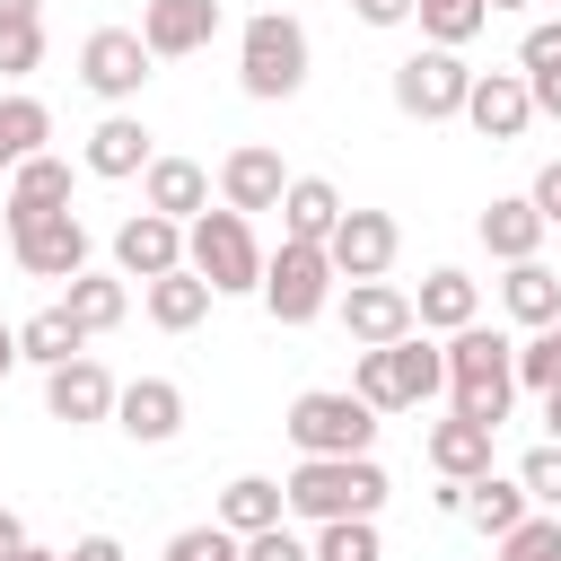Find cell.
Listing matches in <instances>:
<instances>
[{"instance_id":"cell-1","label":"cell","mask_w":561,"mask_h":561,"mask_svg":"<svg viewBox=\"0 0 561 561\" xmlns=\"http://www.w3.org/2000/svg\"><path fill=\"white\" fill-rule=\"evenodd\" d=\"M438 359H447V412L500 430L508 403H517V342L491 333V324H465V333H447Z\"/></svg>"},{"instance_id":"cell-2","label":"cell","mask_w":561,"mask_h":561,"mask_svg":"<svg viewBox=\"0 0 561 561\" xmlns=\"http://www.w3.org/2000/svg\"><path fill=\"white\" fill-rule=\"evenodd\" d=\"M280 508L307 517V526L377 517V508H386V465H377V456H298V473L280 482Z\"/></svg>"},{"instance_id":"cell-3","label":"cell","mask_w":561,"mask_h":561,"mask_svg":"<svg viewBox=\"0 0 561 561\" xmlns=\"http://www.w3.org/2000/svg\"><path fill=\"white\" fill-rule=\"evenodd\" d=\"M307 70H316V44H307V26H298L289 9H254V18L237 26V88H245V96L280 105V96L307 88Z\"/></svg>"},{"instance_id":"cell-4","label":"cell","mask_w":561,"mask_h":561,"mask_svg":"<svg viewBox=\"0 0 561 561\" xmlns=\"http://www.w3.org/2000/svg\"><path fill=\"white\" fill-rule=\"evenodd\" d=\"M351 394H359L368 412H421L430 394H447V359H438L430 333H403V342L351 359Z\"/></svg>"},{"instance_id":"cell-5","label":"cell","mask_w":561,"mask_h":561,"mask_svg":"<svg viewBox=\"0 0 561 561\" xmlns=\"http://www.w3.org/2000/svg\"><path fill=\"white\" fill-rule=\"evenodd\" d=\"M184 272H202L210 298H254V289H263L254 219H237V210H202V219L184 228Z\"/></svg>"},{"instance_id":"cell-6","label":"cell","mask_w":561,"mask_h":561,"mask_svg":"<svg viewBox=\"0 0 561 561\" xmlns=\"http://www.w3.org/2000/svg\"><path fill=\"white\" fill-rule=\"evenodd\" d=\"M289 447L298 456H368L377 447V412L351 394V386H307L289 412H280Z\"/></svg>"},{"instance_id":"cell-7","label":"cell","mask_w":561,"mask_h":561,"mask_svg":"<svg viewBox=\"0 0 561 561\" xmlns=\"http://www.w3.org/2000/svg\"><path fill=\"white\" fill-rule=\"evenodd\" d=\"M254 298H263L272 324H316V316L333 307V263H324V245H289V237H280V245L263 254V289H254Z\"/></svg>"},{"instance_id":"cell-8","label":"cell","mask_w":561,"mask_h":561,"mask_svg":"<svg viewBox=\"0 0 561 561\" xmlns=\"http://www.w3.org/2000/svg\"><path fill=\"white\" fill-rule=\"evenodd\" d=\"M465 88H473V70H465L456 53H438V44H421V53L394 61V105H403L412 123H456V114H465Z\"/></svg>"},{"instance_id":"cell-9","label":"cell","mask_w":561,"mask_h":561,"mask_svg":"<svg viewBox=\"0 0 561 561\" xmlns=\"http://www.w3.org/2000/svg\"><path fill=\"white\" fill-rule=\"evenodd\" d=\"M9 254H18L26 280H79L88 228H79V210H35V219H9Z\"/></svg>"},{"instance_id":"cell-10","label":"cell","mask_w":561,"mask_h":561,"mask_svg":"<svg viewBox=\"0 0 561 561\" xmlns=\"http://www.w3.org/2000/svg\"><path fill=\"white\" fill-rule=\"evenodd\" d=\"M79 88H88V96H105V105L123 114V105L149 88V44H140L131 26H96V35L79 44Z\"/></svg>"},{"instance_id":"cell-11","label":"cell","mask_w":561,"mask_h":561,"mask_svg":"<svg viewBox=\"0 0 561 561\" xmlns=\"http://www.w3.org/2000/svg\"><path fill=\"white\" fill-rule=\"evenodd\" d=\"M394 254H403L394 210H342V219H333V237H324L333 280H386V272H394Z\"/></svg>"},{"instance_id":"cell-12","label":"cell","mask_w":561,"mask_h":561,"mask_svg":"<svg viewBox=\"0 0 561 561\" xmlns=\"http://www.w3.org/2000/svg\"><path fill=\"white\" fill-rule=\"evenodd\" d=\"M280 193H289V167H280V149L245 140V149H228V158H219V210L254 219V210H280Z\"/></svg>"},{"instance_id":"cell-13","label":"cell","mask_w":561,"mask_h":561,"mask_svg":"<svg viewBox=\"0 0 561 561\" xmlns=\"http://www.w3.org/2000/svg\"><path fill=\"white\" fill-rule=\"evenodd\" d=\"M114 272L123 280H167V272H184V228L175 219H158V210H131L123 228H114Z\"/></svg>"},{"instance_id":"cell-14","label":"cell","mask_w":561,"mask_h":561,"mask_svg":"<svg viewBox=\"0 0 561 561\" xmlns=\"http://www.w3.org/2000/svg\"><path fill=\"white\" fill-rule=\"evenodd\" d=\"M342 333H351L359 351H386V342L421 333V324H412V289H394V280H351V289H342Z\"/></svg>"},{"instance_id":"cell-15","label":"cell","mask_w":561,"mask_h":561,"mask_svg":"<svg viewBox=\"0 0 561 561\" xmlns=\"http://www.w3.org/2000/svg\"><path fill=\"white\" fill-rule=\"evenodd\" d=\"M114 430H123L131 447H167V438L184 430V386H175V377H131V386H114Z\"/></svg>"},{"instance_id":"cell-16","label":"cell","mask_w":561,"mask_h":561,"mask_svg":"<svg viewBox=\"0 0 561 561\" xmlns=\"http://www.w3.org/2000/svg\"><path fill=\"white\" fill-rule=\"evenodd\" d=\"M131 35L149 44V61H184V53H210V35H219V0H149Z\"/></svg>"},{"instance_id":"cell-17","label":"cell","mask_w":561,"mask_h":561,"mask_svg":"<svg viewBox=\"0 0 561 561\" xmlns=\"http://www.w3.org/2000/svg\"><path fill=\"white\" fill-rule=\"evenodd\" d=\"M44 412L53 421H70V430H88V421H114V377H105V359H61V368H44Z\"/></svg>"},{"instance_id":"cell-18","label":"cell","mask_w":561,"mask_h":561,"mask_svg":"<svg viewBox=\"0 0 561 561\" xmlns=\"http://www.w3.org/2000/svg\"><path fill=\"white\" fill-rule=\"evenodd\" d=\"M465 123H473L482 140H517V131L535 123L526 79H517V70H473V88H465Z\"/></svg>"},{"instance_id":"cell-19","label":"cell","mask_w":561,"mask_h":561,"mask_svg":"<svg viewBox=\"0 0 561 561\" xmlns=\"http://www.w3.org/2000/svg\"><path fill=\"white\" fill-rule=\"evenodd\" d=\"M149 158H158V140H149V123H140V114H105V123L88 131V149H79V167H88V175H105V184L149 175Z\"/></svg>"},{"instance_id":"cell-20","label":"cell","mask_w":561,"mask_h":561,"mask_svg":"<svg viewBox=\"0 0 561 561\" xmlns=\"http://www.w3.org/2000/svg\"><path fill=\"white\" fill-rule=\"evenodd\" d=\"M473 237H482V254H491V263H535L552 228H543V210H535L526 193H500V202L473 219Z\"/></svg>"},{"instance_id":"cell-21","label":"cell","mask_w":561,"mask_h":561,"mask_svg":"<svg viewBox=\"0 0 561 561\" xmlns=\"http://www.w3.org/2000/svg\"><path fill=\"white\" fill-rule=\"evenodd\" d=\"M140 202H149L158 219L193 228V219L210 210V167H193V158H149V175H140Z\"/></svg>"},{"instance_id":"cell-22","label":"cell","mask_w":561,"mask_h":561,"mask_svg":"<svg viewBox=\"0 0 561 561\" xmlns=\"http://www.w3.org/2000/svg\"><path fill=\"white\" fill-rule=\"evenodd\" d=\"M412 324H421V333H465V324H482V289H473V272L438 263V272L412 289Z\"/></svg>"},{"instance_id":"cell-23","label":"cell","mask_w":561,"mask_h":561,"mask_svg":"<svg viewBox=\"0 0 561 561\" xmlns=\"http://www.w3.org/2000/svg\"><path fill=\"white\" fill-rule=\"evenodd\" d=\"M491 438H500V430L447 412V421H430V447H421V456H430L438 482H482V473H491Z\"/></svg>"},{"instance_id":"cell-24","label":"cell","mask_w":561,"mask_h":561,"mask_svg":"<svg viewBox=\"0 0 561 561\" xmlns=\"http://www.w3.org/2000/svg\"><path fill=\"white\" fill-rule=\"evenodd\" d=\"M342 210H351V202H342L324 175H289V193H280V237H289V245H324Z\"/></svg>"},{"instance_id":"cell-25","label":"cell","mask_w":561,"mask_h":561,"mask_svg":"<svg viewBox=\"0 0 561 561\" xmlns=\"http://www.w3.org/2000/svg\"><path fill=\"white\" fill-rule=\"evenodd\" d=\"M500 307H508V324H526V333H543L552 316H561V272L535 254V263H508V280H500Z\"/></svg>"},{"instance_id":"cell-26","label":"cell","mask_w":561,"mask_h":561,"mask_svg":"<svg viewBox=\"0 0 561 561\" xmlns=\"http://www.w3.org/2000/svg\"><path fill=\"white\" fill-rule=\"evenodd\" d=\"M9 219H35V210H70V158H53V149H35L18 175H9V202H0Z\"/></svg>"},{"instance_id":"cell-27","label":"cell","mask_w":561,"mask_h":561,"mask_svg":"<svg viewBox=\"0 0 561 561\" xmlns=\"http://www.w3.org/2000/svg\"><path fill=\"white\" fill-rule=\"evenodd\" d=\"M61 307H70V324L96 342V333H114V324L131 316V289H123V272H79V280L61 289Z\"/></svg>"},{"instance_id":"cell-28","label":"cell","mask_w":561,"mask_h":561,"mask_svg":"<svg viewBox=\"0 0 561 561\" xmlns=\"http://www.w3.org/2000/svg\"><path fill=\"white\" fill-rule=\"evenodd\" d=\"M140 307H149L158 333H193V324L210 316V280H202V272H167V280L140 289Z\"/></svg>"},{"instance_id":"cell-29","label":"cell","mask_w":561,"mask_h":561,"mask_svg":"<svg viewBox=\"0 0 561 561\" xmlns=\"http://www.w3.org/2000/svg\"><path fill=\"white\" fill-rule=\"evenodd\" d=\"M289 508H280V482L272 473H237L228 491H219V526L245 543V535H263V526H280Z\"/></svg>"},{"instance_id":"cell-30","label":"cell","mask_w":561,"mask_h":561,"mask_svg":"<svg viewBox=\"0 0 561 561\" xmlns=\"http://www.w3.org/2000/svg\"><path fill=\"white\" fill-rule=\"evenodd\" d=\"M44 140H53V105H44V96H26V88H9V96H0V167L18 175Z\"/></svg>"},{"instance_id":"cell-31","label":"cell","mask_w":561,"mask_h":561,"mask_svg":"<svg viewBox=\"0 0 561 561\" xmlns=\"http://www.w3.org/2000/svg\"><path fill=\"white\" fill-rule=\"evenodd\" d=\"M88 351V333L70 324V307H35L26 324H18V359H35V368H61V359H79Z\"/></svg>"},{"instance_id":"cell-32","label":"cell","mask_w":561,"mask_h":561,"mask_svg":"<svg viewBox=\"0 0 561 561\" xmlns=\"http://www.w3.org/2000/svg\"><path fill=\"white\" fill-rule=\"evenodd\" d=\"M465 517L500 543L517 517H526V491H517V473H482V482H465Z\"/></svg>"},{"instance_id":"cell-33","label":"cell","mask_w":561,"mask_h":561,"mask_svg":"<svg viewBox=\"0 0 561 561\" xmlns=\"http://www.w3.org/2000/svg\"><path fill=\"white\" fill-rule=\"evenodd\" d=\"M412 18H421V35H430L438 53H465V44L491 26V9H482V0H412Z\"/></svg>"},{"instance_id":"cell-34","label":"cell","mask_w":561,"mask_h":561,"mask_svg":"<svg viewBox=\"0 0 561 561\" xmlns=\"http://www.w3.org/2000/svg\"><path fill=\"white\" fill-rule=\"evenodd\" d=\"M307 552H316V561H386V552H377V517H333V526H316Z\"/></svg>"},{"instance_id":"cell-35","label":"cell","mask_w":561,"mask_h":561,"mask_svg":"<svg viewBox=\"0 0 561 561\" xmlns=\"http://www.w3.org/2000/svg\"><path fill=\"white\" fill-rule=\"evenodd\" d=\"M517 491H526V508H543V517H561V447H552V438L517 456Z\"/></svg>"},{"instance_id":"cell-36","label":"cell","mask_w":561,"mask_h":561,"mask_svg":"<svg viewBox=\"0 0 561 561\" xmlns=\"http://www.w3.org/2000/svg\"><path fill=\"white\" fill-rule=\"evenodd\" d=\"M500 561H561V517H543V508H526L508 535H500Z\"/></svg>"},{"instance_id":"cell-37","label":"cell","mask_w":561,"mask_h":561,"mask_svg":"<svg viewBox=\"0 0 561 561\" xmlns=\"http://www.w3.org/2000/svg\"><path fill=\"white\" fill-rule=\"evenodd\" d=\"M552 70H561V18L526 26V44H517V79H552Z\"/></svg>"},{"instance_id":"cell-38","label":"cell","mask_w":561,"mask_h":561,"mask_svg":"<svg viewBox=\"0 0 561 561\" xmlns=\"http://www.w3.org/2000/svg\"><path fill=\"white\" fill-rule=\"evenodd\" d=\"M167 561H237V535L210 517V526H184L175 543H167Z\"/></svg>"},{"instance_id":"cell-39","label":"cell","mask_w":561,"mask_h":561,"mask_svg":"<svg viewBox=\"0 0 561 561\" xmlns=\"http://www.w3.org/2000/svg\"><path fill=\"white\" fill-rule=\"evenodd\" d=\"M44 61V18L35 26H0V79H26Z\"/></svg>"},{"instance_id":"cell-40","label":"cell","mask_w":561,"mask_h":561,"mask_svg":"<svg viewBox=\"0 0 561 561\" xmlns=\"http://www.w3.org/2000/svg\"><path fill=\"white\" fill-rule=\"evenodd\" d=\"M237 561H316V552H307V535L263 526V535H245V543H237Z\"/></svg>"},{"instance_id":"cell-41","label":"cell","mask_w":561,"mask_h":561,"mask_svg":"<svg viewBox=\"0 0 561 561\" xmlns=\"http://www.w3.org/2000/svg\"><path fill=\"white\" fill-rule=\"evenodd\" d=\"M526 202L543 210V228H561V158H543V167H535V184H526Z\"/></svg>"},{"instance_id":"cell-42","label":"cell","mask_w":561,"mask_h":561,"mask_svg":"<svg viewBox=\"0 0 561 561\" xmlns=\"http://www.w3.org/2000/svg\"><path fill=\"white\" fill-rule=\"evenodd\" d=\"M359 26H412V0H351Z\"/></svg>"},{"instance_id":"cell-43","label":"cell","mask_w":561,"mask_h":561,"mask_svg":"<svg viewBox=\"0 0 561 561\" xmlns=\"http://www.w3.org/2000/svg\"><path fill=\"white\" fill-rule=\"evenodd\" d=\"M61 561H131V552H123V543H114V535H79V543H70V552H61Z\"/></svg>"},{"instance_id":"cell-44","label":"cell","mask_w":561,"mask_h":561,"mask_svg":"<svg viewBox=\"0 0 561 561\" xmlns=\"http://www.w3.org/2000/svg\"><path fill=\"white\" fill-rule=\"evenodd\" d=\"M526 96H535V114H552V123H561V70H552V79H526Z\"/></svg>"},{"instance_id":"cell-45","label":"cell","mask_w":561,"mask_h":561,"mask_svg":"<svg viewBox=\"0 0 561 561\" xmlns=\"http://www.w3.org/2000/svg\"><path fill=\"white\" fill-rule=\"evenodd\" d=\"M9 552H26V517H18V508H0V561H9Z\"/></svg>"},{"instance_id":"cell-46","label":"cell","mask_w":561,"mask_h":561,"mask_svg":"<svg viewBox=\"0 0 561 561\" xmlns=\"http://www.w3.org/2000/svg\"><path fill=\"white\" fill-rule=\"evenodd\" d=\"M44 18V0H0V26H35Z\"/></svg>"},{"instance_id":"cell-47","label":"cell","mask_w":561,"mask_h":561,"mask_svg":"<svg viewBox=\"0 0 561 561\" xmlns=\"http://www.w3.org/2000/svg\"><path fill=\"white\" fill-rule=\"evenodd\" d=\"M543 438L561 447V386H543Z\"/></svg>"},{"instance_id":"cell-48","label":"cell","mask_w":561,"mask_h":561,"mask_svg":"<svg viewBox=\"0 0 561 561\" xmlns=\"http://www.w3.org/2000/svg\"><path fill=\"white\" fill-rule=\"evenodd\" d=\"M18 368V324H0V377Z\"/></svg>"},{"instance_id":"cell-49","label":"cell","mask_w":561,"mask_h":561,"mask_svg":"<svg viewBox=\"0 0 561 561\" xmlns=\"http://www.w3.org/2000/svg\"><path fill=\"white\" fill-rule=\"evenodd\" d=\"M9 561H61V552H44V543H26V552H9Z\"/></svg>"},{"instance_id":"cell-50","label":"cell","mask_w":561,"mask_h":561,"mask_svg":"<svg viewBox=\"0 0 561 561\" xmlns=\"http://www.w3.org/2000/svg\"><path fill=\"white\" fill-rule=\"evenodd\" d=\"M482 9H526V0H482Z\"/></svg>"},{"instance_id":"cell-51","label":"cell","mask_w":561,"mask_h":561,"mask_svg":"<svg viewBox=\"0 0 561 561\" xmlns=\"http://www.w3.org/2000/svg\"><path fill=\"white\" fill-rule=\"evenodd\" d=\"M543 333H552V351H561V316H552V324H543Z\"/></svg>"},{"instance_id":"cell-52","label":"cell","mask_w":561,"mask_h":561,"mask_svg":"<svg viewBox=\"0 0 561 561\" xmlns=\"http://www.w3.org/2000/svg\"><path fill=\"white\" fill-rule=\"evenodd\" d=\"M552 9H561V0H552Z\"/></svg>"}]
</instances>
